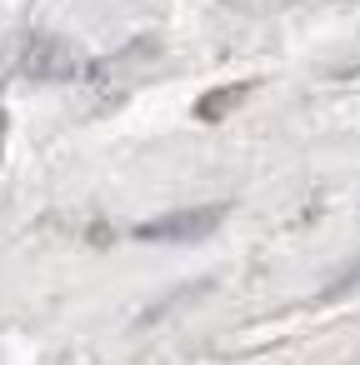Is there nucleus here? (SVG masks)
I'll use <instances>...</instances> for the list:
<instances>
[{
    "label": "nucleus",
    "mask_w": 360,
    "mask_h": 365,
    "mask_svg": "<svg viewBox=\"0 0 360 365\" xmlns=\"http://www.w3.org/2000/svg\"><path fill=\"white\" fill-rule=\"evenodd\" d=\"M245 96H250V86H225V91H215V96L195 101V120H210V125H215V120H220L230 106H240Z\"/></svg>",
    "instance_id": "7ed1b4c3"
},
{
    "label": "nucleus",
    "mask_w": 360,
    "mask_h": 365,
    "mask_svg": "<svg viewBox=\"0 0 360 365\" xmlns=\"http://www.w3.org/2000/svg\"><path fill=\"white\" fill-rule=\"evenodd\" d=\"M21 66H26V76H36L41 86H61V81H76V76H81V56H76V46L61 41V36L31 41Z\"/></svg>",
    "instance_id": "f03ea898"
},
{
    "label": "nucleus",
    "mask_w": 360,
    "mask_h": 365,
    "mask_svg": "<svg viewBox=\"0 0 360 365\" xmlns=\"http://www.w3.org/2000/svg\"><path fill=\"white\" fill-rule=\"evenodd\" d=\"M220 220H225V205H190V210H170V215L140 220V225H135V240H155V245H185V240L210 235Z\"/></svg>",
    "instance_id": "f257e3e1"
},
{
    "label": "nucleus",
    "mask_w": 360,
    "mask_h": 365,
    "mask_svg": "<svg viewBox=\"0 0 360 365\" xmlns=\"http://www.w3.org/2000/svg\"><path fill=\"white\" fill-rule=\"evenodd\" d=\"M350 285H360V265H355V270H345V275L330 285V295H340V290H350Z\"/></svg>",
    "instance_id": "20e7f679"
}]
</instances>
